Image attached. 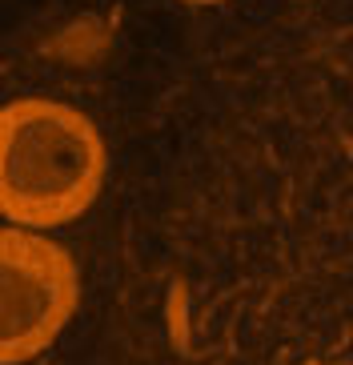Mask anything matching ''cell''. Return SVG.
Listing matches in <instances>:
<instances>
[{
    "label": "cell",
    "instance_id": "2",
    "mask_svg": "<svg viewBox=\"0 0 353 365\" xmlns=\"http://www.w3.org/2000/svg\"><path fill=\"white\" fill-rule=\"evenodd\" d=\"M81 309V265L48 233L0 225V365L36 361Z\"/></svg>",
    "mask_w": 353,
    "mask_h": 365
},
{
    "label": "cell",
    "instance_id": "1",
    "mask_svg": "<svg viewBox=\"0 0 353 365\" xmlns=\"http://www.w3.org/2000/svg\"><path fill=\"white\" fill-rule=\"evenodd\" d=\"M105 177L108 149L88 113L53 97L0 105V221L32 233L73 225Z\"/></svg>",
    "mask_w": 353,
    "mask_h": 365
},
{
    "label": "cell",
    "instance_id": "3",
    "mask_svg": "<svg viewBox=\"0 0 353 365\" xmlns=\"http://www.w3.org/2000/svg\"><path fill=\"white\" fill-rule=\"evenodd\" d=\"M185 4H229V0H185Z\"/></svg>",
    "mask_w": 353,
    "mask_h": 365
}]
</instances>
